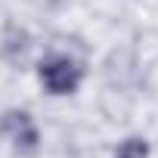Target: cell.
Wrapping results in <instances>:
<instances>
[{"label": "cell", "mask_w": 158, "mask_h": 158, "mask_svg": "<svg viewBox=\"0 0 158 158\" xmlns=\"http://www.w3.org/2000/svg\"><path fill=\"white\" fill-rule=\"evenodd\" d=\"M40 84L53 96L74 93L77 84H81V68H77L71 59H65V56H53V59H47L40 65Z\"/></svg>", "instance_id": "1"}, {"label": "cell", "mask_w": 158, "mask_h": 158, "mask_svg": "<svg viewBox=\"0 0 158 158\" xmlns=\"http://www.w3.org/2000/svg\"><path fill=\"white\" fill-rule=\"evenodd\" d=\"M3 130L13 136V143L25 152H31L37 146V130L31 124V115L28 112H6L3 115Z\"/></svg>", "instance_id": "2"}, {"label": "cell", "mask_w": 158, "mask_h": 158, "mask_svg": "<svg viewBox=\"0 0 158 158\" xmlns=\"http://www.w3.org/2000/svg\"><path fill=\"white\" fill-rule=\"evenodd\" d=\"M115 158H149V143L139 139V136H130V139H124L118 146Z\"/></svg>", "instance_id": "3"}]
</instances>
